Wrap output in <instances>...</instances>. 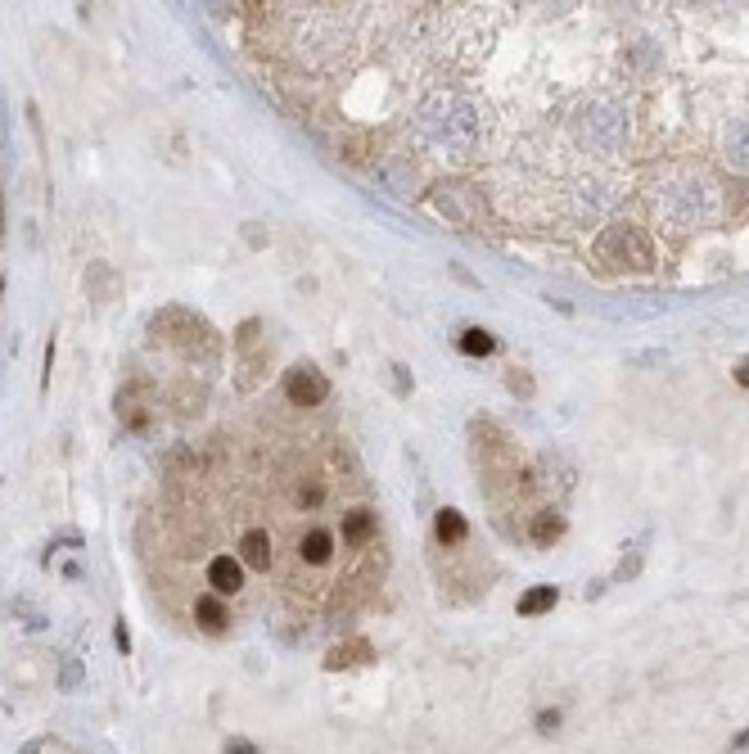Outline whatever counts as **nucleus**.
I'll return each instance as SVG.
<instances>
[{
	"label": "nucleus",
	"instance_id": "39448f33",
	"mask_svg": "<svg viewBox=\"0 0 749 754\" xmlns=\"http://www.w3.org/2000/svg\"><path fill=\"white\" fill-rule=\"evenodd\" d=\"M560 537H564V516H555V510H537L533 524H528V542H533V547H555Z\"/></svg>",
	"mask_w": 749,
	"mask_h": 754
},
{
	"label": "nucleus",
	"instance_id": "f3484780",
	"mask_svg": "<svg viewBox=\"0 0 749 754\" xmlns=\"http://www.w3.org/2000/svg\"><path fill=\"white\" fill-rule=\"evenodd\" d=\"M226 754H258V745H249V741H226Z\"/></svg>",
	"mask_w": 749,
	"mask_h": 754
},
{
	"label": "nucleus",
	"instance_id": "423d86ee",
	"mask_svg": "<svg viewBox=\"0 0 749 754\" xmlns=\"http://www.w3.org/2000/svg\"><path fill=\"white\" fill-rule=\"evenodd\" d=\"M298 556H303L308 565H325L329 556H335V533H329V529L303 533V542H298Z\"/></svg>",
	"mask_w": 749,
	"mask_h": 754
},
{
	"label": "nucleus",
	"instance_id": "a211bd4d",
	"mask_svg": "<svg viewBox=\"0 0 749 754\" xmlns=\"http://www.w3.org/2000/svg\"><path fill=\"white\" fill-rule=\"evenodd\" d=\"M736 380H740V384L749 388V361H740V367H736Z\"/></svg>",
	"mask_w": 749,
	"mask_h": 754
},
{
	"label": "nucleus",
	"instance_id": "ddd939ff",
	"mask_svg": "<svg viewBox=\"0 0 749 754\" xmlns=\"http://www.w3.org/2000/svg\"><path fill=\"white\" fill-rule=\"evenodd\" d=\"M294 502L312 510V506H321V502H325V489H321V484H303V489H298V493H294Z\"/></svg>",
	"mask_w": 749,
	"mask_h": 754
},
{
	"label": "nucleus",
	"instance_id": "7ed1b4c3",
	"mask_svg": "<svg viewBox=\"0 0 749 754\" xmlns=\"http://www.w3.org/2000/svg\"><path fill=\"white\" fill-rule=\"evenodd\" d=\"M208 588H213V596H235L239 588H245V565H239L235 556H217L213 565H208Z\"/></svg>",
	"mask_w": 749,
	"mask_h": 754
},
{
	"label": "nucleus",
	"instance_id": "dca6fc26",
	"mask_svg": "<svg viewBox=\"0 0 749 754\" xmlns=\"http://www.w3.org/2000/svg\"><path fill=\"white\" fill-rule=\"evenodd\" d=\"M555 728H560V709H542V714H537V732H547V737H551Z\"/></svg>",
	"mask_w": 749,
	"mask_h": 754
},
{
	"label": "nucleus",
	"instance_id": "0eeeda50",
	"mask_svg": "<svg viewBox=\"0 0 749 754\" xmlns=\"http://www.w3.org/2000/svg\"><path fill=\"white\" fill-rule=\"evenodd\" d=\"M366 659H375V651H371V642H344V646H335L325 655V669H352V665H366Z\"/></svg>",
	"mask_w": 749,
	"mask_h": 754
},
{
	"label": "nucleus",
	"instance_id": "2eb2a0df",
	"mask_svg": "<svg viewBox=\"0 0 749 754\" xmlns=\"http://www.w3.org/2000/svg\"><path fill=\"white\" fill-rule=\"evenodd\" d=\"M23 754H82V750H73V745H64V741H37L33 750H23Z\"/></svg>",
	"mask_w": 749,
	"mask_h": 754
},
{
	"label": "nucleus",
	"instance_id": "f257e3e1",
	"mask_svg": "<svg viewBox=\"0 0 749 754\" xmlns=\"http://www.w3.org/2000/svg\"><path fill=\"white\" fill-rule=\"evenodd\" d=\"M285 398L294 407H321L329 398V380L325 371H316L312 361H298V367L285 371Z\"/></svg>",
	"mask_w": 749,
	"mask_h": 754
},
{
	"label": "nucleus",
	"instance_id": "20e7f679",
	"mask_svg": "<svg viewBox=\"0 0 749 754\" xmlns=\"http://www.w3.org/2000/svg\"><path fill=\"white\" fill-rule=\"evenodd\" d=\"M239 565H249V569H266V565H272V533H266V529H249L245 537H239Z\"/></svg>",
	"mask_w": 749,
	"mask_h": 754
},
{
	"label": "nucleus",
	"instance_id": "4468645a",
	"mask_svg": "<svg viewBox=\"0 0 749 754\" xmlns=\"http://www.w3.org/2000/svg\"><path fill=\"white\" fill-rule=\"evenodd\" d=\"M505 384H511V394L533 398V375H528V371H511V375H505Z\"/></svg>",
	"mask_w": 749,
	"mask_h": 754
},
{
	"label": "nucleus",
	"instance_id": "f8f14e48",
	"mask_svg": "<svg viewBox=\"0 0 749 754\" xmlns=\"http://www.w3.org/2000/svg\"><path fill=\"white\" fill-rule=\"evenodd\" d=\"M457 348H461L465 357H488V353L497 348V339L488 335V330H478V325H470V330H465V335L457 339Z\"/></svg>",
	"mask_w": 749,
	"mask_h": 754
},
{
	"label": "nucleus",
	"instance_id": "6e6552de",
	"mask_svg": "<svg viewBox=\"0 0 749 754\" xmlns=\"http://www.w3.org/2000/svg\"><path fill=\"white\" fill-rule=\"evenodd\" d=\"M434 533H438V542L447 547V542H465V533H470V524H465V516L461 510H452V506H442L438 516H434Z\"/></svg>",
	"mask_w": 749,
	"mask_h": 754
},
{
	"label": "nucleus",
	"instance_id": "9d476101",
	"mask_svg": "<svg viewBox=\"0 0 749 754\" xmlns=\"http://www.w3.org/2000/svg\"><path fill=\"white\" fill-rule=\"evenodd\" d=\"M555 601H560V592H555L551 583H542V588H533V592L520 596V615H524V619H537V615H547Z\"/></svg>",
	"mask_w": 749,
	"mask_h": 754
},
{
	"label": "nucleus",
	"instance_id": "f03ea898",
	"mask_svg": "<svg viewBox=\"0 0 749 754\" xmlns=\"http://www.w3.org/2000/svg\"><path fill=\"white\" fill-rule=\"evenodd\" d=\"M633 254V262H637V271H646L650 262H654V254H650V239L637 231V226H614V231H606L601 235V258H610V254Z\"/></svg>",
	"mask_w": 749,
	"mask_h": 754
},
{
	"label": "nucleus",
	"instance_id": "9b49d317",
	"mask_svg": "<svg viewBox=\"0 0 749 754\" xmlns=\"http://www.w3.org/2000/svg\"><path fill=\"white\" fill-rule=\"evenodd\" d=\"M371 533H375V516H371V510H348V516H344V537L352 542V547H362Z\"/></svg>",
	"mask_w": 749,
	"mask_h": 754
},
{
	"label": "nucleus",
	"instance_id": "1a4fd4ad",
	"mask_svg": "<svg viewBox=\"0 0 749 754\" xmlns=\"http://www.w3.org/2000/svg\"><path fill=\"white\" fill-rule=\"evenodd\" d=\"M195 615H199V623H203L208 632H222V628L230 623V615H226V606H222V596H213V592L195 601Z\"/></svg>",
	"mask_w": 749,
	"mask_h": 754
}]
</instances>
